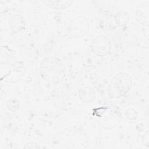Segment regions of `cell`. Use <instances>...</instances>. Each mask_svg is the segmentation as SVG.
<instances>
[{
	"mask_svg": "<svg viewBox=\"0 0 149 149\" xmlns=\"http://www.w3.org/2000/svg\"><path fill=\"white\" fill-rule=\"evenodd\" d=\"M39 72L44 80L49 84L56 85L61 83L66 77V65L58 57L47 56L41 61Z\"/></svg>",
	"mask_w": 149,
	"mask_h": 149,
	"instance_id": "6da1fadb",
	"label": "cell"
},
{
	"mask_svg": "<svg viewBox=\"0 0 149 149\" xmlns=\"http://www.w3.org/2000/svg\"><path fill=\"white\" fill-rule=\"evenodd\" d=\"M133 84L132 76L126 72H119L109 80L107 87V95L111 99L121 98L130 90Z\"/></svg>",
	"mask_w": 149,
	"mask_h": 149,
	"instance_id": "7a4b0ae2",
	"label": "cell"
},
{
	"mask_svg": "<svg viewBox=\"0 0 149 149\" xmlns=\"http://www.w3.org/2000/svg\"><path fill=\"white\" fill-rule=\"evenodd\" d=\"M95 112L100 118L98 120L100 126L106 130L115 128L122 120V109L115 105L101 107Z\"/></svg>",
	"mask_w": 149,
	"mask_h": 149,
	"instance_id": "3957f363",
	"label": "cell"
},
{
	"mask_svg": "<svg viewBox=\"0 0 149 149\" xmlns=\"http://www.w3.org/2000/svg\"><path fill=\"white\" fill-rule=\"evenodd\" d=\"M5 65V74H1V81L8 83H16L26 75L27 68L22 61H14Z\"/></svg>",
	"mask_w": 149,
	"mask_h": 149,
	"instance_id": "277c9868",
	"label": "cell"
},
{
	"mask_svg": "<svg viewBox=\"0 0 149 149\" xmlns=\"http://www.w3.org/2000/svg\"><path fill=\"white\" fill-rule=\"evenodd\" d=\"M90 30V23L84 16H77L72 19L67 26V33L70 37L75 38L85 36Z\"/></svg>",
	"mask_w": 149,
	"mask_h": 149,
	"instance_id": "5b68a950",
	"label": "cell"
},
{
	"mask_svg": "<svg viewBox=\"0 0 149 149\" xmlns=\"http://www.w3.org/2000/svg\"><path fill=\"white\" fill-rule=\"evenodd\" d=\"M112 43L108 37L104 35H98L94 37L90 44L92 52L98 57L108 55L111 51Z\"/></svg>",
	"mask_w": 149,
	"mask_h": 149,
	"instance_id": "8992f818",
	"label": "cell"
},
{
	"mask_svg": "<svg viewBox=\"0 0 149 149\" xmlns=\"http://www.w3.org/2000/svg\"><path fill=\"white\" fill-rule=\"evenodd\" d=\"M135 17L136 20L141 24L148 26L149 23V1L141 2L136 8Z\"/></svg>",
	"mask_w": 149,
	"mask_h": 149,
	"instance_id": "52a82bcc",
	"label": "cell"
},
{
	"mask_svg": "<svg viewBox=\"0 0 149 149\" xmlns=\"http://www.w3.org/2000/svg\"><path fill=\"white\" fill-rule=\"evenodd\" d=\"M26 20L24 16L20 13L13 15L9 19V26L10 31L13 33H19L26 27Z\"/></svg>",
	"mask_w": 149,
	"mask_h": 149,
	"instance_id": "ba28073f",
	"label": "cell"
},
{
	"mask_svg": "<svg viewBox=\"0 0 149 149\" xmlns=\"http://www.w3.org/2000/svg\"><path fill=\"white\" fill-rule=\"evenodd\" d=\"M79 98L84 102L90 103L93 102L96 97V93L93 88L89 86H84L78 90Z\"/></svg>",
	"mask_w": 149,
	"mask_h": 149,
	"instance_id": "9c48e42d",
	"label": "cell"
},
{
	"mask_svg": "<svg viewBox=\"0 0 149 149\" xmlns=\"http://www.w3.org/2000/svg\"><path fill=\"white\" fill-rule=\"evenodd\" d=\"M72 1H43L47 6L58 10H63L69 8L72 3Z\"/></svg>",
	"mask_w": 149,
	"mask_h": 149,
	"instance_id": "30bf717a",
	"label": "cell"
},
{
	"mask_svg": "<svg viewBox=\"0 0 149 149\" xmlns=\"http://www.w3.org/2000/svg\"><path fill=\"white\" fill-rule=\"evenodd\" d=\"M113 19L116 26L118 27H123L129 23L130 16L125 10H120L115 14Z\"/></svg>",
	"mask_w": 149,
	"mask_h": 149,
	"instance_id": "8fae6325",
	"label": "cell"
},
{
	"mask_svg": "<svg viewBox=\"0 0 149 149\" xmlns=\"http://www.w3.org/2000/svg\"><path fill=\"white\" fill-rule=\"evenodd\" d=\"M14 56L13 51L8 46L1 47V65H5L11 63V60Z\"/></svg>",
	"mask_w": 149,
	"mask_h": 149,
	"instance_id": "7c38bea8",
	"label": "cell"
},
{
	"mask_svg": "<svg viewBox=\"0 0 149 149\" xmlns=\"http://www.w3.org/2000/svg\"><path fill=\"white\" fill-rule=\"evenodd\" d=\"M20 107V102L19 100L16 98H12L8 100L6 102V108L10 112L17 111Z\"/></svg>",
	"mask_w": 149,
	"mask_h": 149,
	"instance_id": "4fadbf2b",
	"label": "cell"
},
{
	"mask_svg": "<svg viewBox=\"0 0 149 149\" xmlns=\"http://www.w3.org/2000/svg\"><path fill=\"white\" fill-rule=\"evenodd\" d=\"M125 115L130 120L136 119L137 117V111L133 108H129L125 111Z\"/></svg>",
	"mask_w": 149,
	"mask_h": 149,
	"instance_id": "5bb4252c",
	"label": "cell"
},
{
	"mask_svg": "<svg viewBox=\"0 0 149 149\" xmlns=\"http://www.w3.org/2000/svg\"><path fill=\"white\" fill-rule=\"evenodd\" d=\"M23 148H41V146L37 142L29 141L24 145Z\"/></svg>",
	"mask_w": 149,
	"mask_h": 149,
	"instance_id": "9a60e30c",
	"label": "cell"
},
{
	"mask_svg": "<svg viewBox=\"0 0 149 149\" xmlns=\"http://www.w3.org/2000/svg\"><path fill=\"white\" fill-rule=\"evenodd\" d=\"M141 141L143 145L148 147V144H149V137H148V131L147 130L146 132L144 133V134L142 136Z\"/></svg>",
	"mask_w": 149,
	"mask_h": 149,
	"instance_id": "2e32d148",
	"label": "cell"
},
{
	"mask_svg": "<svg viewBox=\"0 0 149 149\" xmlns=\"http://www.w3.org/2000/svg\"><path fill=\"white\" fill-rule=\"evenodd\" d=\"M89 77H90V81L93 84L97 83V81L98 80V75L95 72H92L91 73H90Z\"/></svg>",
	"mask_w": 149,
	"mask_h": 149,
	"instance_id": "e0dca14e",
	"label": "cell"
}]
</instances>
